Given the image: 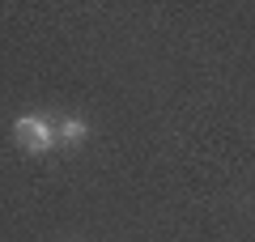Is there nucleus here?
<instances>
[{"mask_svg": "<svg viewBox=\"0 0 255 242\" xmlns=\"http://www.w3.org/2000/svg\"><path fill=\"white\" fill-rule=\"evenodd\" d=\"M13 127H17V140L26 144L30 153H47V149H55V140H60V136H55V123L47 115H21Z\"/></svg>", "mask_w": 255, "mask_h": 242, "instance_id": "obj_1", "label": "nucleus"}, {"mask_svg": "<svg viewBox=\"0 0 255 242\" xmlns=\"http://www.w3.org/2000/svg\"><path fill=\"white\" fill-rule=\"evenodd\" d=\"M55 136H60L64 144H81L85 136H90V123H85L81 115H68V119H60V123H55Z\"/></svg>", "mask_w": 255, "mask_h": 242, "instance_id": "obj_2", "label": "nucleus"}]
</instances>
